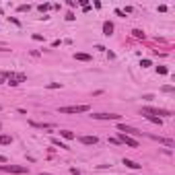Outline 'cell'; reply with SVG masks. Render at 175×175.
I'll return each mask as SVG.
<instances>
[{
    "label": "cell",
    "instance_id": "4",
    "mask_svg": "<svg viewBox=\"0 0 175 175\" xmlns=\"http://www.w3.org/2000/svg\"><path fill=\"white\" fill-rule=\"evenodd\" d=\"M89 111V105H70V107H60V113H85Z\"/></svg>",
    "mask_w": 175,
    "mask_h": 175
},
{
    "label": "cell",
    "instance_id": "25",
    "mask_svg": "<svg viewBox=\"0 0 175 175\" xmlns=\"http://www.w3.org/2000/svg\"><path fill=\"white\" fill-rule=\"evenodd\" d=\"M47 89H60V85H58V82H50V85H47Z\"/></svg>",
    "mask_w": 175,
    "mask_h": 175
},
{
    "label": "cell",
    "instance_id": "1",
    "mask_svg": "<svg viewBox=\"0 0 175 175\" xmlns=\"http://www.w3.org/2000/svg\"><path fill=\"white\" fill-rule=\"evenodd\" d=\"M142 113L144 115H159V117H169V115H171V111H169V109H161V107H142Z\"/></svg>",
    "mask_w": 175,
    "mask_h": 175
},
{
    "label": "cell",
    "instance_id": "2",
    "mask_svg": "<svg viewBox=\"0 0 175 175\" xmlns=\"http://www.w3.org/2000/svg\"><path fill=\"white\" fill-rule=\"evenodd\" d=\"M0 171H6V173H17V175L29 173L27 167H19V165H0Z\"/></svg>",
    "mask_w": 175,
    "mask_h": 175
},
{
    "label": "cell",
    "instance_id": "10",
    "mask_svg": "<svg viewBox=\"0 0 175 175\" xmlns=\"http://www.w3.org/2000/svg\"><path fill=\"white\" fill-rule=\"evenodd\" d=\"M103 33L107 35V37H109L111 33H113V23H109V21H105V23H103Z\"/></svg>",
    "mask_w": 175,
    "mask_h": 175
},
{
    "label": "cell",
    "instance_id": "19",
    "mask_svg": "<svg viewBox=\"0 0 175 175\" xmlns=\"http://www.w3.org/2000/svg\"><path fill=\"white\" fill-rule=\"evenodd\" d=\"M29 8H31L29 4H21V6H19V13H27Z\"/></svg>",
    "mask_w": 175,
    "mask_h": 175
},
{
    "label": "cell",
    "instance_id": "28",
    "mask_svg": "<svg viewBox=\"0 0 175 175\" xmlns=\"http://www.w3.org/2000/svg\"><path fill=\"white\" fill-rule=\"evenodd\" d=\"M39 175H52V173H39Z\"/></svg>",
    "mask_w": 175,
    "mask_h": 175
},
{
    "label": "cell",
    "instance_id": "9",
    "mask_svg": "<svg viewBox=\"0 0 175 175\" xmlns=\"http://www.w3.org/2000/svg\"><path fill=\"white\" fill-rule=\"evenodd\" d=\"M33 128H39V130H52L54 128V124H39V121H29Z\"/></svg>",
    "mask_w": 175,
    "mask_h": 175
},
{
    "label": "cell",
    "instance_id": "6",
    "mask_svg": "<svg viewBox=\"0 0 175 175\" xmlns=\"http://www.w3.org/2000/svg\"><path fill=\"white\" fill-rule=\"evenodd\" d=\"M117 140L124 142V144H128V146H132V148L138 146V140H134V138H130V136H126V134H121V132H120V136H117Z\"/></svg>",
    "mask_w": 175,
    "mask_h": 175
},
{
    "label": "cell",
    "instance_id": "24",
    "mask_svg": "<svg viewBox=\"0 0 175 175\" xmlns=\"http://www.w3.org/2000/svg\"><path fill=\"white\" fill-rule=\"evenodd\" d=\"M140 66H142V68H148V66H150V60H142Z\"/></svg>",
    "mask_w": 175,
    "mask_h": 175
},
{
    "label": "cell",
    "instance_id": "22",
    "mask_svg": "<svg viewBox=\"0 0 175 175\" xmlns=\"http://www.w3.org/2000/svg\"><path fill=\"white\" fill-rule=\"evenodd\" d=\"M70 173H72V175H85V173H82V171H78V169H76V167H72V169H70Z\"/></svg>",
    "mask_w": 175,
    "mask_h": 175
},
{
    "label": "cell",
    "instance_id": "17",
    "mask_svg": "<svg viewBox=\"0 0 175 175\" xmlns=\"http://www.w3.org/2000/svg\"><path fill=\"white\" fill-rule=\"evenodd\" d=\"M146 120H148V121H153V124H159V126L163 124V121H161V117H155V115H146Z\"/></svg>",
    "mask_w": 175,
    "mask_h": 175
},
{
    "label": "cell",
    "instance_id": "11",
    "mask_svg": "<svg viewBox=\"0 0 175 175\" xmlns=\"http://www.w3.org/2000/svg\"><path fill=\"white\" fill-rule=\"evenodd\" d=\"M74 58H76V60H81V62H91V56H89V54H82V52L74 54Z\"/></svg>",
    "mask_w": 175,
    "mask_h": 175
},
{
    "label": "cell",
    "instance_id": "23",
    "mask_svg": "<svg viewBox=\"0 0 175 175\" xmlns=\"http://www.w3.org/2000/svg\"><path fill=\"white\" fill-rule=\"evenodd\" d=\"M163 93H173V87H169V85H165V87H163Z\"/></svg>",
    "mask_w": 175,
    "mask_h": 175
},
{
    "label": "cell",
    "instance_id": "20",
    "mask_svg": "<svg viewBox=\"0 0 175 175\" xmlns=\"http://www.w3.org/2000/svg\"><path fill=\"white\" fill-rule=\"evenodd\" d=\"M52 8V4H39V10L41 13H46V10H50Z\"/></svg>",
    "mask_w": 175,
    "mask_h": 175
},
{
    "label": "cell",
    "instance_id": "16",
    "mask_svg": "<svg viewBox=\"0 0 175 175\" xmlns=\"http://www.w3.org/2000/svg\"><path fill=\"white\" fill-rule=\"evenodd\" d=\"M52 144H54V146H60V148H64V150H66V144H64V142H60V140H58V138H52Z\"/></svg>",
    "mask_w": 175,
    "mask_h": 175
},
{
    "label": "cell",
    "instance_id": "21",
    "mask_svg": "<svg viewBox=\"0 0 175 175\" xmlns=\"http://www.w3.org/2000/svg\"><path fill=\"white\" fill-rule=\"evenodd\" d=\"M157 72L159 74H167V68L165 66H157Z\"/></svg>",
    "mask_w": 175,
    "mask_h": 175
},
{
    "label": "cell",
    "instance_id": "15",
    "mask_svg": "<svg viewBox=\"0 0 175 175\" xmlns=\"http://www.w3.org/2000/svg\"><path fill=\"white\" fill-rule=\"evenodd\" d=\"M155 140H159V142H163V144H167V146H173V140H169V138H159V136H153Z\"/></svg>",
    "mask_w": 175,
    "mask_h": 175
},
{
    "label": "cell",
    "instance_id": "27",
    "mask_svg": "<svg viewBox=\"0 0 175 175\" xmlns=\"http://www.w3.org/2000/svg\"><path fill=\"white\" fill-rule=\"evenodd\" d=\"M0 163H6V157L4 155H0Z\"/></svg>",
    "mask_w": 175,
    "mask_h": 175
},
{
    "label": "cell",
    "instance_id": "29",
    "mask_svg": "<svg viewBox=\"0 0 175 175\" xmlns=\"http://www.w3.org/2000/svg\"><path fill=\"white\" fill-rule=\"evenodd\" d=\"M0 85H2V81H0Z\"/></svg>",
    "mask_w": 175,
    "mask_h": 175
},
{
    "label": "cell",
    "instance_id": "3",
    "mask_svg": "<svg viewBox=\"0 0 175 175\" xmlns=\"http://www.w3.org/2000/svg\"><path fill=\"white\" fill-rule=\"evenodd\" d=\"M4 76H8V85L10 87H17V85H21V82H25V74H14V72H4Z\"/></svg>",
    "mask_w": 175,
    "mask_h": 175
},
{
    "label": "cell",
    "instance_id": "30",
    "mask_svg": "<svg viewBox=\"0 0 175 175\" xmlns=\"http://www.w3.org/2000/svg\"><path fill=\"white\" fill-rule=\"evenodd\" d=\"M0 128H2V126H0Z\"/></svg>",
    "mask_w": 175,
    "mask_h": 175
},
{
    "label": "cell",
    "instance_id": "7",
    "mask_svg": "<svg viewBox=\"0 0 175 175\" xmlns=\"http://www.w3.org/2000/svg\"><path fill=\"white\" fill-rule=\"evenodd\" d=\"M93 117L95 120H120L121 115H117V113H93Z\"/></svg>",
    "mask_w": 175,
    "mask_h": 175
},
{
    "label": "cell",
    "instance_id": "14",
    "mask_svg": "<svg viewBox=\"0 0 175 175\" xmlns=\"http://www.w3.org/2000/svg\"><path fill=\"white\" fill-rule=\"evenodd\" d=\"M60 136H62V138H66V140H72V138H74V134L70 132V130H62Z\"/></svg>",
    "mask_w": 175,
    "mask_h": 175
},
{
    "label": "cell",
    "instance_id": "5",
    "mask_svg": "<svg viewBox=\"0 0 175 175\" xmlns=\"http://www.w3.org/2000/svg\"><path fill=\"white\" fill-rule=\"evenodd\" d=\"M117 130H120L121 134L130 136V138H132V136H140V132H138L136 128H132V126H126V124H120V126H117Z\"/></svg>",
    "mask_w": 175,
    "mask_h": 175
},
{
    "label": "cell",
    "instance_id": "13",
    "mask_svg": "<svg viewBox=\"0 0 175 175\" xmlns=\"http://www.w3.org/2000/svg\"><path fill=\"white\" fill-rule=\"evenodd\" d=\"M13 142V136L8 134H0V144H10Z\"/></svg>",
    "mask_w": 175,
    "mask_h": 175
},
{
    "label": "cell",
    "instance_id": "12",
    "mask_svg": "<svg viewBox=\"0 0 175 175\" xmlns=\"http://www.w3.org/2000/svg\"><path fill=\"white\" fill-rule=\"evenodd\" d=\"M124 165H126V167H130V169H140V165H138V163H136V161H130V159H124Z\"/></svg>",
    "mask_w": 175,
    "mask_h": 175
},
{
    "label": "cell",
    "instance_id": "26",
    "mask_svg": "<svg viewBox=\"0 0 175 175\" xmlns=\"http://www.w3.org/2000/svg\"><path fill=\"white\" fill-rule=\"evenodd\" d=\"M33 39H35V41H43V35H37V33H35V35H33Z\"/></svg>",
    "mask_w": 175,
    "mask_h": 175
},
{
    "label": "cell",
    "instance_id": "18",
    "mask_svg": "<svg viewBox=\"0 0 175 175\" xmlns=\"http://www.w3.org/2000/svg\"><path fill=\"white\" fill-rule=\"evenodd\" d=\"M132 33H134V37H138V39H144V33H142L140 29H134Z\"/></svg>",
    "mask_w": 175,
    "mask_h": 175
},
{
    "label": "cell",
    "instance_id": "8",
    "mask_svg": "<svg viewBox=\"0 0 175 175\" xmlns=\"http://www.w3.org/2000/svg\"><path fill=\"white\" fill-rule=\"evenodd\" d=\"M78 140H81L82 144H87V146H93V144L99 142V138H97V136H81Z\"/></svg>",
    "mask_w": 175,
    "mask_h": 175
}]
</instances>
